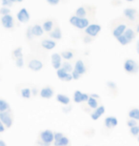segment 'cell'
<instances>
[{
  "instance_id": "ac0fdd59",
  "label": "cell",
  "mask_w": 139,
  "mask_h": 146,
  "mask_svg": "<svg viewBox=\"0 0 139 146\" xmlns=\"http://www.w3.org/2000/svg\"><path fill=\"white\" fill-rule=\"evenodd\" d=\"M32 33L34 35V36H42L43 34H44V30H43L42 26L39 25V24H34V25L32 26Z\"/></svg>"
},
{
  "instance_id": "60d3db41",
  "label": "cell",
  "mask_w": 139,
  "mask_h": 146,
  "mask_svg": "<svg viewBox=\"0 0 139 146\" xmlns=\"http://www.w3.org/2000/svg\"><path fill=\"white\" fill-rule=\"evenodd\" d=\"M47 2L50 5H53V6H55V5H57L60 2V0H47Z\"/></svg>"
},
{
  "instance_id": "8fae6325",
  "label": "cell",
  "mask_w": 139,
  "mask_h": 146,
  "mask_svg": "<svg viewBox=\"0 0 139 146\" xmlns=\"http://www.w3.org/2000/svg\"><path fill=\"white\" fill-rule=\"evenodd\" d=\"M16 17H17V20L20 22V23H28L30 21V13L28 12V10L25 9V8H22L16 15Z\"/></svg>"
},
{
  "instance_id": "ab89813d",
  "label": "cell",
  "mask_w": 139,
  "mask_h": 146,
  "mask_svg": "<svg viewBox=\"0 0 139 146\" xmlns=\"http://www.w3.org/2000/svg\"><path fill=\"white\" fill-rule=\"evenodd\" d=\"M70 74H72V80H78V79L80 78V76H81L77 73V72L74 71V70H73Z\"/></svg>"
},
{
  "instance_id": "f546056e",
  "label": "cell",
  "mask_w": 139,
  "mask_h": 146,
  "mask_svg": "<svg viewBox=\"0 0 139 146\" xmlns=\"http://www.w3.org/2000/svg\"><path fill=\"white\" fill-rule=\"evenodd\" d=\"M10 109H11L10 103L7 102L6 100H2V98H0V113L10 111Z\"/></svg>"
},
{
  "instance_id": "44dd1931",
  "label": "cell",
  "mask_w": 139,
  "mask_h": 146,
  "mask_svg": "<svg viewBox=\"0 0 139 146\" xmlns=\"http://www.w3.org/2000/svg\"><path fill=\"white\" fill-rule=\"evenodd\" d=\"M50 37L53 38L54 40H59L62 38V33H61V30L59 27H56V28L53 29V32L50 33Z\"/></svg>"
},
{
  "instance_id": "681fc988",
  "label": "cell",
  "mask_w": 139,
  "mask_h": 146,
  "mask_svg": "<svg viewBox=\"0 0 139 146\" xmlns=\"http://www.w3.org/2000/svg\"><path fill=\"white\" fill-rule=\"evenodd\" d=\"M126 1H128V2H132V1H134V0H126Z\"/></svg>"
},
{
  "instance_id": "ba28073f",
  "label": "cell",
  "mask_w": 139,
  "mask_h": 146,
  "mask_svg": "<svg viewBox=\"0 0 139 146\" xmlns=\"http://www.w3.org/2000/svg\"><path fill=\"white\" fill-rule=\"evenodd\" d=\"M1 24L5 29L11 30L14 27V19H13L12 15H3L1 17Z\"/></svg>"
},
{
  "instance_id": "ffe728a7",
  "label": "cell",
  "mask_w": 139,
  "mask_h": 146,
  "mask_svg": "<svg viewBox=\"0 0 139 146\" xmlns=\"http://www.w3.org/2000/svg\"><path fill=\"white\" fill-rule=\"evenodd\" d=\"M56 100L58 101L59 103L63 104V105H69L70 102V100L69 96L66 95H63V94H57Z\"/></svg>"
},
{
  "instance_id": "7bdbcfd3",
  "label": "cell",
  "mask_w": 139,
  "mask_h": 146,
  "mask_svg": "<svg viewBox=\"0 0 139 146\" xmlns=\"http://www.w3.org/2000/svg\"><path fill=\"white\" fill-rule=\"evenodd\" d=\"M6 130V128H5V126L3 125V123L1 122V120H0V133H3Z\"/></svg>"
},
{
  "instance_id": "cb8c5ba5",
  "label": "cell",
  "mask_w": 139,
  "mask_h": 146,
  "mask_svg": "<svg viewBox=\"0 0 139 146\" xmlns=\"http://www.w3.org/2000/svg\"><path fill=\"white\" fill-rule=\"evenodd\" d=\"M23 49L22 47H17V48H15L14 50L12 52V56L13 59H18L20 58V57H23Z\"/></svg>"
},
{
  "instance_id": "4dcf8cb0",
  "label": "cell",
  "mask_w": 139,
  "mask_h": 146,
  "mask_svg": "<svg viewBox=\"0 0 139 146\" xmlns=\"http://www.w3.org/2000/svg\"><path fill=\"white\" fill-rule=\"evenodd\" d=\"M87 104H88V106L90 107V108L94 109V110H95L98 106H99V103H98L97 100H95V98H92V96H90L89 100L87 101Z\"/></svg>"
},
{
  "instance_id": "9c48e42d",
  "label": "cell",
  "mask_w": 139,
  "mask_h": 146,
  "mask_svg": "<svg viewBox=\"0 0 139 146\" xmlns=\"http://www.w3.org/2000/svg\"><path fill=\"white\" fill-rule=\"evenodd\" d=\"M43 67H44V63L39 59H31L28 62V68L30 70L34 71V72H39L41 71Z\"/></svg>"
},
{
  "instance_id": "bcb514c9",
  "label": "cell",
  "mask_w": 139,
  "mask_h": 146,
  "mask_svg": "<svg viewBox=\"0 0 139 146\" xmlns=\"http://www.w3.org/2000/svg\"><path fill=\"white\" fill-rule=\"evenodd\" d=\"M136 52H137V54H139V41L136 43Z\"/></svg>"
},
{
  "instance_id": "484cf974",
  "label": "cell",
  "mask_w": 139,
  "mask_h": 146,
  "mask_svg": "<svg viewBox=\"0 0 139 146\" xmlns=\"http://www.w3.org/2000/svg\"><path fill=\"white\" fill-rule=\"evenodd\" d=\"M124 35L127 37V39L129 40L130 42H132V41L135 38V33L132 29H130V28L126 29V31H125V33H124Z\"/></svg>"
},
{
  "instance_id": "f35d334b",
  "label": "cell",
  "mask_w": 139,
  "mask_h": 146,
  "mask_svg": "<svg viewBox=\"0 0 139 146\" xmlns=\"http://www.w3.org/2000/svg\"><path fill=\"white\" fill-rule=\"evenodd\" d=\"M26 36H27V39L28 40H31V39H32V37H34V35H32V26L29 27L28 30H27Z\"/></svg>"
},
{
  "instance_id": "52a82bcc",
  "label": "cell",
  "mask_w": 139,
  "mask_h": 146,
  "mask_svg": "<svg viewBox=\"0 0 139 146\" xmlns=\"http://www.w3.org/2000/svg\"><path fill=\"white\" fill-rule=\"evenodd\" d=\"M54 95V89L50 85H47V86H44L43 88L40 89L39 92V96L41 98H44V100H50Z\"/></svg>"
},
{
  "instance_id": "277c9868",
  "label": "cell",
  "mask_w": 139,
  "mask_h": 146,
  "mask_svg": "<svg viewBox=\"0 0 139 146\" xmlns=\"http://www.w3.org/2000/svg\"><path fill=\"white\" fill-rule=\"evenodd\" d=\"M0 120L3 123L5 128L10 129L13 126V117L12 113L10 111L0 113Z\"/></svg>"
},
{
  "instance_id": "e0dca14e",
  "label": "cell",
  "mask_w": 139,
  "mask_h": 146,
  "mask_svg": "<svg viewBox=\"0 0 139 146\" xmlns=\"http://www.w3.org/2000/svg\"><path fill=\"white\" fill-rule=\"evenodd\" d=\"M41 47L45 50H53L56 47V42L53 39H43L41 41Z\"/></svg>"
},
{
  "instance_id": "83f0119b",
  "label": "cell",
  "mask_w": 139,
  "mask_h": 146,
  "mask_svg": "<svg viewBox=\"0 0 139 146\" xmlns=\"http://www.w3.org/2000/svg\"><path fill=\"white\" fill-rule=\"evenodd\" d=\"M56 75H57V78L60 79V80L65 81V80H66L68 75H69V73H67L65 70H63L62 68H60V69H58V70L56 71Z\"/></svg>"
},
{
  "instance_id": "7c38bea8",
  "label": "cell",
  "mask_w": 139,
  "mask_h": 146,
  "mask_svg": "<svg viewBox=\"0 0 139 146\" xmlns=\"http://www.w3.org/2000/svg\"><path fill=\"white\" fill-rule=\"evenodd\" d=\"M51 66H53V69H55V70L57 71L58 69L61 68V66H62V57H61L60 54H57V53L53 54H51Z\"/></svg>"
},
{
  "instance_id": "c3c4849f",
  "label": "cell",
  "mask_w": 139,
  "mask_h": 146,
  "mask_svg": "<svg viewBox=\"0 0 139 146\" xmlns=\"http://www.w3.org/2000/svg\"><path fill=\"white\" fill-rule=\"evenodd\" d=\"M136 33H138L139 34V23L137 24V26H136Z\"/></svg>"
},
{
  "instance_id": "d590c367",
  "label": "cell",
  "mask_w": 139,
  "mask_h": 146,
  "mask_svg": "<svg viewBox=\"0 0 139 146\" xmlns=\"http://www.w3.org/2000/svg\"><path fill=\"white\" fill-rule=\"evenodd\" d=\"M138 125V122L134 119H132V118H129V119L127 120V126L129 128H132V127H134V126Z\"/></svg>"
},
{
  "instance_id": "603a6c76",
  "label": "cell",
  "mask_w": 139,
  "mask_h": 146,
  "mask_svg": "<svg viewBox=\"0 0 139 146\" xmlns=\"http://www.w3.org/2000/svg\"><path fill=\"white\" fill-rule=\"evenodd\" d=\"M129 118H132L136 121H139V108H132L128 112Z\"/></svg>"
},
{
  "instance_id": "3957f363",
  "label": "cell",
  "mask_w": 139,
  "mask_h": 146,
  "mask_svg": "<svg viewBox=\"0 0 139 146\" xmlns=\"http://www.w3.org/2000/svg\"><path fill=\"white\" fill-rule=\"evenodd\" d=\"M124 70L128 74L134 75L139 71V64L133 59H126L124 62Z\"/></svg>"
},
{
  "instance_id": "f1b7e54d",
  "label": "cell",
  "mask_w": 139,
  "mask_h": 146,
  "mask_svg": "<svg viewBox=\"0 0 139 146\" xmlns=\"http://www.w3.org/2000/svg\"><path fill=\"white\" fill-rule=\"evenodd\" d=\"M77 17H80V18H86V15H87V10L85 7H79L78 9H76L75 11V15Z\"/></svg>"
},
{
  "instance_id": "5bb4252c",
  "label": "cell",
  "mask_w": 139,
  "mask_h": 146,
  "mask_svg": "<svg viewBox=\"0 0 139 146\" xmlns=\"http://www.w3.org/2000/svg\"><path fill=\"white\" fill-rule=\"evenodd\" d=\"M106 113V108L104 105H99L94 112L91 114V117L92 120L96 121L98 118H100Z\"/></svg>"
},
{
  "instance_id": "7402d4cb",
  "label": "cell",
  "mask_w": 139,
  "mask_h": 146,
  "mask_svg": "<svg viewBox=\"0 0 139 146\" xmlns=\"http://www.w3.org/2000/svg\"><path fill=\"white\" fill-rule=\"evenodd\" d=\"M20 96L22 98L25 100H30L32 98V89H30L29 87H24L20 90Z\"/></svg>"
},
{
  "instance_id": "6da1fadb",
  "label": "cell",
  "mask_w": 139,
  "mask_h": 146,
  "mask_svg": "<svg viewBox=\"0 0 139 146\" xmlns=\"http://www.w3.org/2000/svg\"><path fill=\"white\" fill-rule=\"evenodd\" d=\"M40 142L44 146H50L54 141V133L50 129H46L39 133Z\"/></svg>"
},
{
  "instance_id": "74e56055",
  "label": "cell",
  "mask_w": 139,
  "mask_h": 146,
  "mask_svg": "<svg viewBox=\"0 0 139 146\" xmlns=\"http://www.w3.org/2000/svg\"><path fill=\"white\" fill-rule=\"evenodd\" d=\"M13 2L11 0H1V5L2 7H7V8H10L13 6Z\"/></svg>"
},
{
  "instance_id": "7a4b0ae2",
  "label": "cell",
  "mask_w": 139,
  "mask_h": 146,
  "mask_svg": "<svg viewBox=\"0 0 139 146\" xmlns=\"http://www.w3.org/2000/svg\"><path fill=\"white\" fill-rule=\"evenodd\" d=\"M69 22L73 27L80 30H85L87 27L90 25V20L88 18H80L76 15L70 16L69 19Z\"/></svg>"
},
{
  "instance_id": "d6986e66",
  "label": "cell",
  "mask_w": 139,
  "mask_h": 146,
  "mask_svg": "<svg viewBox=\"0 0 139 146\" xmlns=\"http://www.w3.org/2000/svg\"><path fill=\"white\" fill-rule=\"evenodd\" d=\"M42 28H43V30H44V32L49 33V34H50V33L53 32V29H54V23H53V21L51 20V19L45 20L44 23H43V25H42Z\"/></svg>"
},
{
  "instance_id": "5b68a950",
  "label": "cell",
  "mask_w": 139,
  "mask_h": 146,
  "mask_svg": "<svg viewBox=\"0 0 139 146\" xmlns=\"http://www.w3.org/2000/svg\"><path fill=\"white\" fill-rule=\"evenodd\" d=\"M54 146H68L70 144L69 137L64 136V134L60 132H56L54 133Z\"/></svg>"
},
{
  "instance_id": "d6a6232c",
  "label": "cell",
  "mask_w": 139,
  "mask_h": 146,
  "mask_svg": "<svg viewBox=\"0 0 139 146\" xmlns=\"http://www.w3.org/2000/svg\"><path fill=\"white\" fill-rule=\"evenodd\" d=\"M116 39H117V41H118L119 43L121 44L122 46H126V45H128V44L130 43V41L127 39V37L125 36L124 35H120V36H119V37H117Z\"/></svg>"
},
{
  "instance_id": "f6af8a7d",
  "label": "cell",
  "mask_w": 139,
  "mask_h": 146,
  "mask_svg": "<svg viewBox=\"0 0 139 146\" xmlns=\"http://www.w3.org/2000/svg\"><path fill=\"white\" fill-rule=\"evenodd\" d=\"M0 146H7V143L4 141V140L0 139Z\"/></svg>"
},
{
  "instance_id": "4fadbf2b",
  "label": "cell",
  "mask_w": 139,
  "mask_h": 146,
  "mask_svg": "<svg viewBox=\"0 0 139 146\" xmlns=\"http://www.w3.org/2000/svg\"><path fill=\"white\" fill-rule=\"evenodd\" d=\"M104 125L108 129H113L118 125V119L113 115H110V117H107L104 119Z\"/></svg>"
},
{
  "instance_id": "9a60e30c",
  "label": "cell",
  "mask_w": 139,
  "mask_h": 146,
  "mask_svg": "<svg viewBox=\"0 0 139 146\" xmlns=\"http://www.w3.org/2000/svg\"><path fill=\"white\" fill-rule=\"evenodd\" d=\"M73 70L77 72L80 76H82V75H84V74H86L87 68H86L85 63H84L81 59H79L75 62L74 66H73Z\"/></svg>"
},
{
  "instance_id": "b9f144b4",
  "label": "cell",
  "mask_w": 139,
  "mask_h": 146,
  "mask_svg": "<svg viewBox=\"0 0 139 146\" xmlns=\"http://www.w3.org/2000/svg\"><path fill=\"white\" fill-rule=\"evenodd\" d=\"M107 85H108V87H110L111 89H113V90L116 89V84L114 83V82H113V81H109L107 83Z\"/></svg>"
},
{
  "instance_id": "30bf717a",
  "label": "cell",
  "mask_w": 139,
  "mask_h": 146,
  "mask_svg": "<svg viewBox=\"0 0 139 146\" xmlns=\"http://www.w3.org/2000/svg\"><path fill=\"white\" fill-rule=\"evenodd\" d=\"M124 16L127 19H129L130 21H136L138 18V12L133 8H127V9L124 10L123 12Z\"/></svg>"
},
{
  "instance_id": "ee69618b",
  "label": "cell",
  "mask_w": 139,
  "mask_h": 146,
  "mask_svg": "<svg viewBox=\"0 0 139 146\" xmlns=\"http://www.w3.org/2000/svg\"><path fill=\"white\" fill-rule=\"evenodd\" d=\"M90 96H92V98H95V100H99V98H100V96L97 95V94H92V95H90Z\"/></svg>"
},
{
  "instance_id": "e575fe53",
  "label": "cell",
  "mask_w": 139,
  "mask_h": 146,
  "mask_svg": "<svg viewBox=\"0 0 139 146\" xmlns=\"http://www.w3.org/2000/svg\"><path fill=\"white\" fill-rule=\"evenodd\" d=\"M0 15H1L2 16H3V15H11L10 8L1 7V8H0Z\"/></svg>"
},
{
  "instance_id": "f907efd6",
  "label": "cell",
  "mask_w": 139,
  "mask_h": 146,
  "mask_svg": "<svg viewBox=\"0 0 139 146\" xmlns=\"http://www.w3.org/2000/svg\"><path fill=\"white\" fill-rule=\"evenodd\" d=\"M137 141L139 142V135H138V136H137Z\"/></svg>"
},
{
  "instance_id": "7dc6e473",
  "label": "cell",
  "mask_w": 139,
  "mask_h": 146,
  "mask_svg": "<svg viewBox=\"0 0 139 146\" xmlns=\"http://www.w3.org/2000/svg\"><path fill=\"white\" fill-rule=\"evenodd\" d=\"M11 1H12L13 3H15V2H22L24 0H11Z\"/></svg>"
},
{
  "instance_id": "1f68e13d",
  "label": "cell",
  "mask_w": 139,
  "mask_h": 146,
  "mask_svg": "<svg viewBox=\"0 0 139 146\" xmlns=\"http://www.w3.org/2000/svg\"><path fill=\"white\" fill-rule=\"evenodd\" d=\"M61 68L63 69V70L66 71L67 73H69V74H70L73 71V66L70 64L69 61H65V62L62 63Z\"/></svg>"
},
{
  "instance_id": "8d00e7d4",
  "label": "cell",
  "mask_w": 139,
  "mask_h": 146,
  "mask_svg": "<svg viewBox=\"0 0 139 146\" xmlns=\"http://www.w3.org/2000/svg\"><path fill=\"white\" fill-rule=\"evenodd\" d=\"M14 61H15L16 67L19 68V69L23 68V66H24V57H20V58H18V59H15Z\"/></svg>"
},
{
  "instance_id": "4316f807",
  "label": "cell",
  "mask_w": 139,
  "mask_h": 146,
  "mask_svg": "<svg viewBox=\"0 0 139 146\" xmlns=\"http://www.w3.org/2000/svg\"><path fill=\"white\" fill-rule=\"evenodd\" d=\"M60 54H61L62 58H64L65 60H67V61H69V60L72 59L73 56H74V54H73V52L70 51V50H66V51L62 52Z\"/></svg>"
},
{
  "instance_id": "836d02e7",
  "label": "cell",
  "mask_w": 139,
  "mask_h": 146,
  "mask_svg": "<svg viewBox=\"0 0 139 146\" xmlns=\"http://www.w3.org/2000/svg\"><path fill=\"white\" fill-rule=\"evenodd\" d=\"M130 134L132 137H136L139 135V125H136L134 127H132L130 128Z\"/></svg>"
},
{
  "instance_id": "816d5d0a",
  "label": "cell",
  "mask_w": 139,
  "mask_h": 146,
  "mask_svg": "<svg viewBox=\"0 0 139 146\" xmlns=\"http://www.w3.org/2000/svg\"><path fill=\"white\" fill-rule=\"evenodd\" d=\"M38 146H40V145H38Z\"/></svg>"
},
{
  "instance_id": "8992f818",
  "label": "cell",
  "mask_w": 139,
  "mask_h": 146,
  "mask_svg": "<svg viewBox=\"0 0 139 146\" xmlns=\"http://www.w3.org/2000/svg\"><path fill=\"white\" fill-rule=\"evenodd\" d=\"M101 32V26L99 24H90L85 29V33L90 37H95Z\"/></svg>"
},
{
  "instance_id": "2e32d148",
  "label": "cell",
  "mask_w": 139,
  "mask_h": 146,
  "mask_svg": "<svg viewBox=\"0 0 139 146\" xmlns=\"http://www.w3.org/2000/svg\"><path fill=\"white\" fill-rule=\"evenodd\" d=\"M127 29V26L126 24H119V25L115 26L113 30V35L115 38L119 37L120 35H124L125 31H126Z\"/></svg>"
},
{
  "instance_id": "d4e9b609",
  "label": "cell",
  "mask_w": 139,
  "mask_h": 146,
  "mask_svg": "<svg viewBox=\"0 0 139 146\" xmlns=\"http://www.w3.org/2000/svg\"><path fill=\"white\" fill-rule=\"evenodd\" d=\"M73 101L75 103H81L83 102V93L79 90H76L73 93Z\"/></svg>"
}]
</instances>
